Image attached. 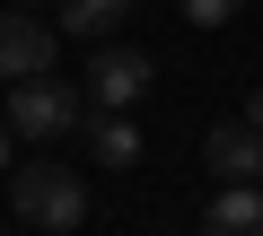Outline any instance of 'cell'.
Returning a JSON list of instances; mask_svg holds the SVG:
<instances>
[{"label": "cell", "instance_id": "277c9868", "mask_svg": "<svg viewBox=\"0 0 263 236\" xmlns=\"http://www.w3.org/2000/svg\"><path fill=\"white\" fill-rule=\"evenodd\" d=\"M53 53H62V27H44V18H27V9H0V79H44L53 70Z\"/></svg>", "mask_w": 263, "mask_h": 236}, {"label": "cell", "instance_id": "7a4b0ae2", "mask_svg": "<svg viewBox=\"0 0 263 236\" xmlns=\"http://www.w3.org/2000/svg\"><path fill=\"white\" fill-rule=\"evenodd\" d=\"M79 123H88L79 79L44 70V79H18V88H9V132H18V140H70Z\"/></svg>", "mask_w": 263, "mask_h": 236}, {"label": "cell", "instance_id": "8992f818", "mask_svg": "<svg viewBox=\"0 0 263 236\" xmlns=\"http://www.w3.org/2000/svg\"><path fill=\"white\" fill-rule=\"evenodd\" d=\"M202 236H263V184H219L202 210Z\"/></svg>", "mask_w": 263, "mask_h": 236}, {"label": "cell", "instance_id": "8fae6325", "mask_svg": "<svg viewBox=\"0 0 263 236\" xmlns=\"http://www.w3.org/2000/svg\"><path fill=\"white\" fill-rule=\"evenodd\" d=\"M9 140H18V132H9V123H0V166H9Z\"/></svg>", "mask_w": 263, "mask_h": 236}, {"label": "cell", "instance_id": "9c48e42d", "mask_svg": "<svg viewBox=\"0 0 263 236\" xmlns=\"http://www.w3.org/2000/svg\"><path fill=\"white\" fill-rule=\"evenodd\" d=\"M176 9H184V27H228L246 0H176Z\"/></svg>", "mask_w": 263, "mask_h": 236}, {"label": "cell", "instance_id": "6da1fadb", "mask_svg": "<svg viewBox=\"0 0 263 236\" xmlns=\"http://www.w3.org/2000/svg\"><path fill=\"white\" fill-rule=\"evenodd\" d=\"M9 210H18V219H35L44 236H70V227L88 219V184H79V166L35 158V166H18V175H9Z\"/></svg>", "mask_w": 263, "mask_h": 236}, {"label": "cell", "instance_id": "3957f363", "mask_svg": "<svg viewBox=\"0 0 263 236\" xmlns=\"http://www.w3.org/2000/svg\"><path fill=\"white\" fill-rule=\"evenodd\" d=\"M149 53H132V44H105L97 61H88V79H79V96L97 105V114H123V105H141L149 96Z\"/></svg>", "mask_w": 263, "mask_h": 236}, {"label": "cell", "instance_id": "ba28073f", "mask_svg": "<svg viewBox=\"0 0 263 236\" xmlns=\"http://www.w3.org/2000/svg\"><path fill=\"white\" fill-rule=\"evenodd\" d=\"M123 18H132V0H62V35H79V44H105Z\"/></svg>", "mask_w": 263, "mask_h": 236}, {"label": "cell", "instance_id": "30bf717a", "mask_svg": "<svg viewBox=\"0 0 263 236\" xmlns=\"http://www.w3.org/2000/svg\"><path fill=\"white\" fill-rule=\"evenodd\" d=\"M246 123H254V132H263V88H254V96H246Z\"/></svg>", "mask_w": 263, "mask_h": 236}, {"label": "cell", "instance_id": "5b68a950", "mask_svg": "<svg viewBox=\"0 0 263 236\" xmlns=\"http://www.w3.org/2000/svg\"><path fill=\"white\" fill-rule=\"evenodd\" d=\"M202 166H211L219 184H263V132H254V123H211Z\"/></svg>", "mask_w": 263, "mask_h": 236}, {"label": "cell", "instance_id": "52a82bcc", "mask_svg": "<svg viewBox=\"0 0 263 236\" xmlns=\"http://www.w3.org/2000/svg\"><path fill=\"white\" fill-rule=\"evenodd\" d=\"M79 132H88V158L97 166H141V132H132L123 114H88Z\"/></svg>", "mask_w": 263, "mask_h": 236}]
</instances>
